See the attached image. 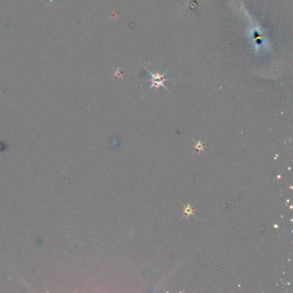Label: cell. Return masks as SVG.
Returning a JSON list of instances; mask_svg holds the SVG:
<instances>
[{
  "instance_id": "cell-1",
  "label": "cell",
  "mask_w": 293,
  "mask_h": 293,
  "mask_svg": "<svg viewBox=\"0 0 293 293\" xmlns=\"http://www.w3.org/2000/svg\"><path fill=\"white\" fill-rule=\"evenodd\" d=\"M145 70H147V71H148V72L150 74V76H151V78H150L151 85L150 86V89H152L153 87H155L156 89H158V90L160 87H163V88H164L165 90H167L168 92H169V90H168V88L164 85V83H165V82L170 81V79L164 78V76H165V74L167 73L168 70H167L165 72H163V73H159V72L153 73V72H151L150 71H149L147 68H145Z\"/></svg>"
},
{
  "instance_id": "cell-3",
  "label": "cell",
  "mask_w": 293,
  "mask_h": 293,
  "mask_svg": "<svg viewBox=\"0 0 293 293\" xmlns=\"http://www.w3.org/2000/svg\"><path fill=\"white\" fill-rule=\"evenodd\" d=\"M189 208H190V207H189ZM185 212H188V213H189V214H191V213H192V212L191 208H190V209H186V211H185Z\"/></svg>"
},
{
  "instance_id": "cell-2",
  "label": "cell",
  "mask_w": 293,
  "mask_h": 293,
  "mask_svg": "<svg viewBox=\"0 0 293 293\" xmlns=\"http://www.w3.org/2000/svg\"><path fill=\"white\" fill-rule=\"evenodd\" d=\"M120 70H119V69H117V71L114 73V76H115V77H117V76H120Z\"/></svg>"
}]
</instances>
